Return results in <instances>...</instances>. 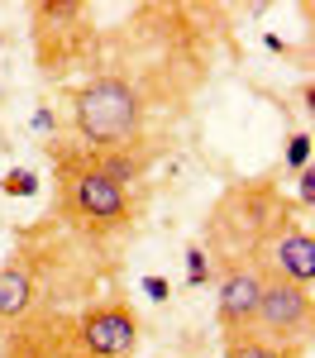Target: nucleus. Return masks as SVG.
<instances>
[{
    "label": "nucleus",
    "instance_id": "f8f14e48",
    "mask_svg": "<svg viewBox=\"0 0 315 358\" xmlns=\"http://www.w3.org/2000/svg\"><path fill=\"white\" fill-rule=\"evenodd\" d=\"M311 201H315V172H311V167H301V172H296V206L311 215Z\"/></svg>",
    "mask_w": 315,
    "mask_h": 358
},
{
    "label": "nucleus",
    "instance_id": "9b49d317",
    "mask_svg": "<svg viewBox=\"0 0 315 358\" xmlns=\"http://www.w3.org/2000/svg\"><path fill=\"white\" fill-rule=\"evenodd\" d=\"M286 163L296 167H311V134H291V143H286Z\"/></svg>",
    "mask_w": 315,
    "mask_h": 358
},
{
    "label": "nucleus",
    "instance_id": "ddd939ff",
    "mask_svg": "<svg viewBox=\"0 0 315 358\" xmlns=\"http://www.w3.org/2000/svg\"><path fill=\"white\" fill-rule=\"evenodd\" d=\"M143 292H148V296H153V301H168V296H172V287H168V277H153V273L143 277Z\"/></svg>",
    "mask_w": 315,
    "mask_h": 358
},
{
    "label": "nucleus",
    "instance_id": "0eeeda50",
    "mask_svg": "<svg viewBox=\"0 0 315 358\" xmlns=\"http://www.w3.org/2000/svg\"><path fill=\"white\" fill-rule=\"evenodd\" d=\"M38 306V292H34V273H29L24 253H15V263L0 268V325L10 330L20 315H29Z\"/></svg>",
    "mask_w": 315,
    "mask_h": 358
},
{
    "label": "nucleus",
    "instance_id": "7ed1b4c3",
    "mask_svg": "<svg viewBox=\"0 0 315 358\" xmlns=\"http://www.w3.org/2000/svg\"><path fill=\"white\" fill-rule=\"evenodd\" d=\"M5 358H96L77 334V315L72 310H43L34 306L5 330Z\"/></svg>",
    "mask_w": 315,
    "mask_h": 358
},
{
    "label": "nucleus",
    "instance_id": "6e6552de",
    "mask_svg": "<svg viewBox=\"0 0 315 358\" xmlns=\"http://www.w3.org/2000/svg\"><path fill=\"white\" fill-rule=\"evenodd\" d=\"M225 354L229 358H306V349L301 344H277V339L258 334L254 325H244V330L225 334Z\"/></svg>",
    "mask_w": 315,
    "mask_h": 358
},
{
    "label": "nucleus",
    "instance_id": "9d476101",
    "mask_svg": "<svg viewBox=\"0 0 315 358\" xmlns=\"http://www.w3.org/2000/svg\"><path fill=\"white\" fill-rule=\"evenodd\" d=\"M186 282H191V287H205V282H210V258L200 253V244L186 248Z\"/></svg>",
    "mask_w": 315,
    "mask_h": 358
},
{
    "label": "nucleus",
    "instance_id": "39448f33",
    "mask_svg": "<svg viewBox=\"0 0 315 358\" xmlns=\"http://www.w3.org/2000/svg\"><path fill=\"white\" fill-rule=\"evenodd\" d=\"M139 330L143 325L129 301H96L77 315V334L96 358H134Z\"/></svg>",
    "mask_w": 315,
    "mask_h": 358
},
{
    "label": "nucleus",
    "instance_id": "1a4fd4ad",
    "mask_svg": "<svg viewBox=\"0 0 315 358\" xmlns=\"http://www.w3.org/2000/svg\"><path fill=\"white\" fill-rule=\"evenodd\" d=\"M0 192L5 196H38V177H34L29 167H10V172L0 177Z\"/></svg>",
    "mask_w": 315,
    "mask_h": 358
},
{
    "label": "nucleus",
    "instance_id": "423d86ee",
    "mask_svg": "<svg viewBox=\"0 0 315 358\" xmlns=\"http://www.w3.org/2000/svg\"><path fill=\"white\" fill-rule=\"evenodd\" d=\"M220 296H215V315H220V334H234L244 325H254V306L263 292L258 273H220Z\"/></svg>",
    "mask_w": 315,
    "mask_h": 358
},
{
    "label": "nucleus",
    "instance_id": "f257e3e1",
    "mask_svg": "<svg viewBox=\"0 0 315 358\" xmlns=\"http://www.w3.org/2000/svg\"><path fill=\"white\" fill-rule=\"evenodd\" d=\"M48 158H53V187H57L48 220L67 224L77 239H86L96 248L134 234V220H139V206H143L139 187L115 182L82 143H57L53 138Z\"/></svg>",
    "mask_w": 315,
    "mask_h": 358
},
{
    "label": "nucleus",
    "instance_id": "4468645a",
    "mask_svg": "<svg viewBox=\"0 0 315 358\" xmlns=\"http://www.w3.org/2000/svg\"><path fill=\"white\" fill-rule=\"evenodd\" d=\"M34 129H38V134L57 129V115H53V106H38V110H34Z\"/></svg>",
    "mask_w": 315,
    "mask_h": 358
},
{
    "label": "nucleus",
    "instance_id": "f03ea898",
    "mask_svg": "<svg viewBox=\"0 0 315 358\" xmlns=\"http://www.w3.org/2000/svg\"><path fill=\"white\" fill-rule=\"evenodd\" d=\"M34 20V62L43 82H62L96 53V29H91V5L82 0H38L29 5Z\"/></svg>",
    "mask_w": 315,
    "mask_h": 358
},
{
    "label": "nucleus",
    "instance_id": "20e7f679",
    "mask_svg": "<svg viewBox=\"0 0 315 358\" xmlns=\"http://www.w3.org/2000/svg\"><path fill=\"white\" fill-rule=\"evenodd\" d=\"M254 330L277 344H301L311 334V287H296L282 273H263V292L254 306Z\"/></svg>",
    "mask_w": 315,
    "mask_h": 358
}]
</instances>
